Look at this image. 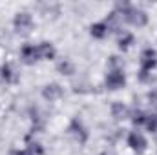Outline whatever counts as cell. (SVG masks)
<instances>
[{
  "instance_id": "7",
  "label": "cell",
  "mask_w": 157,
  "mask_h": 155,
  "mask_svg": "<svg viewBox=\"0 0 157 155\" xmlns=\"http://www.w3.org/2000/svg\"><path fill=\"white\" fill-rule=\"evenodd\" d=\"M18 59L22 64L26 66H35L37 62H40L39 59V51H37V44L33 42H26L20 46V51H18Z\"/></svg>"
},
{
  "instance_id": "10",
  "label": "cell",
  "mask_w": 157,
  "mask_h": 155,
  "mask_svg": "<svg viewBox=\"0 0 157 155\" xmlns=\"http://www.w3.org/2000/svg\"><path fill=\"white\" fill-rule=\"evenodd\" d=\"M130 112L132 108L126 104V102H121V100H115L112 102L110 106V115L115 122H124V120H130Z\"/></svg>"
},
{
  "instance_id": "4",
  "label": "cell",
  "mask_w": 157,
  "mask_h": 155,
  "mask_svg": "<svg viewBox=\"0 0 157 155\" xmlns=\"http://www.w3.org/2000/svg\"><path fill=\"white\" fill-rule=\"evenodd\" d=\"M126 146H128L130 152H133L135 155H143V153H146V150H148V139H146V135L143 131H139L135 128V130L128 131Z\"/></svg>"
},
{
  "instance_id": "22",
  "label": "cell",
  "mask_w": 157,
  "mask_h": 155,
  "mask_svg": "<svg viewBox=\"0 0 157 155\" xmlns=\"http://www.w3.org/2000/svg\"><path fill=\"white\" fill-rule=\"evenodd\" d=\"M9 155H28V152H26L24 148H13V150L9 152Z\"/></svg>"
},
{
  "instance_id": "19",
  "label": "cell",
  "mask_w": 157,
  "mask_h": 155,
  "mask_svg": "<svg viewBox=\"0 0 157 155\" xmlns=\"http://www.w3.org/2000/svg\"><path fill=\"white\" fill-rule=\"evenodd\" d=\"M143 128L146 131H150V133H157V115L155 113H148V119H146Z\"/></svg>"
},
{
  "instance_id": "18",
  "label": "cell",
  "mask_w": 157,
  "mask_h": 155,
  "mask_svg": "<svg viewBox=\"0 0 157 155\" xmlns=\"http://www.w3.org/2000/svg\"><path fill=\"white\" fill-rule=\"evenodd\" d=\"M137 80L144 86H152L154 80H155V73L154 71H144V70H139L137 71Z\"/></svg>"
},
{
  "instance_id": "1",
  "label": "cell",
  "mask_w": 157,
  "mask_h": 155,
  "mask_svg": "<svg viewBox=\"0 0 157 155\" xmlns=\"http://www.w3.org/2000/svg\"><path fill=\"white\" fill-rule=\"evenodd\" d=\"M113 9L122 17L124 24H128L135 29H143L150 24V15L141 6H135V4H130V2H117Z\"/></svg>"
},
{
  "instance_id": "12",
  "label": "cell",
  "mask_w": 157,
  "mask_h": 155,
  "mask_svg": "<svg viewBox=\"0 0 157 155\" xmlns=\"http://www.w3.org/2000/svg\"><path fill=\"white\" fill-rule=\"evenodd\" d=\"M115 42H117V47L124 53L128 49H132V46L135 44V35L130 31V29H121L119 33H115Z\"/></svg>"
},
{
  "instance_id": "2",
  "label": "cell",
  "mask_w": 157,
  "mask_h": 155,
  "mask_svg": "<svg viewBox=\"0 0 157 155\" xmlns=\"http://www.w3.org/2000/svg\"><path fill=\"white\" fill-rule=\"evenodd\" d=\"M11 26H13V31L20 37H28L33 28H35V18L29 11H17L13 15V20H11Z\"/></svg>"
},
{
  "instance_id": "8",
  "label": "cell",
  "mask_w": 157,
  "mask_h": 155,
  "mask_svg": "<svg viewBox=\"0 0 157 155\" xmlns=\"http://www.w3.org/2000/svg\"><path fill=\"white\" fill-rule=\"evenodd\" d=\"M40 95H42V99H44L46 102H59V100L64 97V88H62L59 82H48V84L42 88Z\"/></svg>"
},
{
  "instance_id": "16",
  "label": "cell",
  "mask_w": 157,
  "mask_h": 155,
  "mask_svg": "<svg viewBox=\"0 0 157 155\" xmlns=\"http://www.w3.org/2000/svg\"><path fill=\"white\" fill-rule=\"evenodd\" d=\"M146 119H148V112H144L143 108H132V112H130V120H132V124H133L137 130L144 126Z\"/></svg>"
},
{
  "instance_id": "9",
  "label": "cell",
  "mask_w": 157,
  "mask_h": 155,
  "mask_svg": "<svg viewBox=\"0 0 157 155\" xmlns=\"http://www.w3.org/2000/svg\"><path fill=\"white\" fill-rule=\"evenodd\" d=\"M18 71H17V68L11 64V62H4V64H0V82L2 84H6V86H13V84H17L18 82Z\"/></svg>"
},
{
  "instance_id": "17",
  "label": "cell",
  "mask_w": 157,
  "mask_h": 155,
  "mask_svg": "<svg viewBox=\"0 0 157 155\" xmlns=\"http://www.w3.org/2000/svg\"><path fill=\"white\" fill-rule=\"evenodd\" d=\"M24 150L28 152V155H46V150L42 146V142L35 141V139H29L24 146Z\"/></svg>"
},
{
  "instance_id": "20",
  "label": "cell",
  "mask_w": 157,
  "mask_h": 155,
  "mask_svg": "<svg viewBox=\"0 0 157 155\" xmlns=\"http://www.w3.org/2000/svg\"><path fill=\"white\" fill-rule=\"evenodd\" d=\"M108 70H124V62L117 55H112L108 60Z\"/></svg>"
},
{
  "instance_id": "11",
  "label": "cell",
  "mask_w": 157,
  "mask_h": 155,
  "mask_svg": "<svg viewBox=\"0 0 157 155\" xmlns=\"http://www.w3.org/2000/svg\"><path fill=\"white\" fill-rule=\"evenodd\" d=\"M37 51H39L40 60L51 62V60L57 59V47H55V44L49 42V40H40V42H37Z\"/></svg>"
},
{
  "instance_id": "3",
  "label": "cell",
  "mask_w": 157,
  "mask_h": 155,
  "mask_svg": "<svg viewBox=\"0 0 157 155\" xmlns=\"http://www.w3.org/2000/svg\"><path fill=\"white\" fill-rule=\"evenodd\" d=\"M66 133H68V137H70L75 144H78V146H84V144L90 141V131H88L84 120L78 119V117H73V119L68 122Z\"/></svg>"
},
{
  "instance_id": "15",
  "label": "cell",
  "mask_w": 157,
  "mask_h": 155,
  "mask_svg": "<svg viewBox=\"0 0 157 155\" xmlns=\"http://www.w3.org/2000/svg\"><path fill=\"white\" fill-rule=\"evenodd\" d=\"M57 71L60 75H64V77H71V75H75L77 66H75V62L71 59H60L57 62Z\"/></svg>"
},
{
  "instance_id": "21",
  "label": "cell",
  "mask_w": 157,
  "mask_h": 155,
  "mask_svg": "<svg viewBox=\"0 0 157 155\" xmlns=\"http://www.w3.org/2000/svg\"><path fill=\"white\" fill-rule=\"evenodd\" d=\"M146 102H148V106L157 113V89H150L146 93Z\"/></svg>"
},
{
  "instance_id": "14",
  "label": "cell",
  "mask_w": 157,
  "mask_h": 155,
  "mask_svg": "<svg viewBox=\"0 0 157 155\" xmlns=\"http://www.w3.org/2000/svg\"><path fill=\"white\" fill-rule=\"evenodd\" d=\"M104 22H106V26H108V29H110V33H119L121 29H122V24H124V20H122V17L119 15L117 11L113 9V11H110L104 18H102Z\"/></svg>"
},
{
  "instance_id": "5",
  "label": "cell",
  "mask_w": 157,
  "mask_h": 155,
  "mask_svg": "<svg viewBox=\"0 0 157 155\" xmlns=\"http://www.w3.org/2000/svg\"><path fill=\"white\" fill-rule=\"evenodd\" d=\"M104 88L108 91H121L126 88V73L124 70H108L104 77Z\"/></svg>"
},
{
  "instance_id": "23",
  "label": "cell",
  "mask_w": 157,
  "mask_h": 155,
  "mask_svg": "<svg viewBox=\"0 0 157 155\" xmlns=\"http://www.w3.org/2000/svg\"><path fill=\"white\" fill-rule=\"evenodd\" d=\"M155 115H157V113H155Z\"/></svg>"
},
{
  "instance_id": "6",
  "label": "cell",
  "mask_w": 157,
  "mask_h": 155,
  "mask_svg": "<svg viewBox=\"0 0 157 155\" xmlns=\"http://www.w3.org/2000/svg\"><path fill=\"white\" fill-rule=\"evenodd\" d=\"M155 68H157V49L148 46L139 53V70L155 71Z\"/></svg>"
},
{
  "instance_id": "13",
  "label": "cell",
  "mask_w": 157,
  "mask_h": 155,
  "mask_svg": "<svg viewBox=\"0 0 157 155\" xmlns=\"http://www.w3.org/2000/svg\"><path fill=\"white\" fill-rule=\"evenodd\" d=\"M108 35H110V29L104 20H97L90 26V37L93 40H104L108 39Z\"/></svg>"
}]
</instances>
